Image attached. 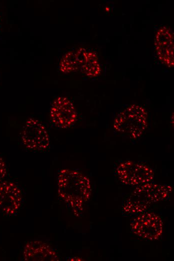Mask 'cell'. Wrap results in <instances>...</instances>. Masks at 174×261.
Returning a JSON list of instances; mask_svg holds the SVG:
<instances>
[{
    "label": "cell",
    "instance_id": "12",
    "mask_svg": "<svg viewBox=\"0 0 174 261\" xmlns=\"http://www.w3.org/2000/svg\"><path fill=\"white\" fill-rule=\"evenodd\" d=\"M7 174V168L5 162L0 157V183L4 181Z\"/></svg>",
    "mask_w": 174,
    "mask_h": 261
},
{
    "label": "cell",
    "instance_id": "6",
    "mask_svg": "<svg viewBox=\"0 0 174 261\" xmlns=\"http://www.w3.org/2000/svg\"><path fill=\"white\" fill-rule=\"evenodd\" d=\"M20 136L24 146L32 150L42 151L50 145L49 134L45 125L33 118L26 121Z\"/></svg>",
    "mask_w": 174,
    "mask_h": 261
},
{
    "label": "cell",
    "instance_id": "5",
    "mask_svg": "<svg viewBox=\"0 0 174 261\" xmlns=\"http://www.w3.org/2000/svg\"><path fill=\"white\" fill-rule=\"evenodd\" d=\"M115 174L122 184L135 186L152 182L154 178V170L150 167L129 160L120 163Z\"/></svg>",
    "mask_w": 174,
    "mask_h": 261
},
{
    "label": "cell",
    "instance_id": "4",
    "mask_svg": "<svg viewBox=\"0 0 174 261\" xmlns=\"http://www.w3.org/2000/svg\"><path fill=\"white\" fill-rule=\"evenodd\" d=\"M134 216L130 224L132 235L148 241L156 240L161 237L164 222L158 214L148 210Z\"/></svg>",
    "mask_w": 174,
    "mask_h": 261
},
{
    "label": "cell",
    "instance_id": "8",
    "mask_svg": "<svg viewBox=\"0 0 174 261\" xmlns=\"http://www.w3.org/2000/svg\"><path fill=\"white\" fill-rule=\"evenodd\" d=\"M23 200L22 192L15 183L8 181L0 183V211L11 216L20 208Z\"/></svg>",
    "mask_w": 174,
    "mask_h": 261
},
{
    "label": "cell",
    "instance_id": "10",
    "mask_svg": "<svg viewBox=\"0 0 174 261\" xmlns=\"http://www.w3.org/2000/svg\"><path fill=\"white\" fill-rule=\"evenodd\" d=\"M23 257L28 261H56L60 257L47 243L41 240L28 242L23 249Z\"/></svg>",
    "mask_w": 174,
    "mask_h": 261
},
{
    "label": "cell",
    "instance_id": "9",
    "mask_svg": "<svg viewBox=\"0 0 174 261\" xmlns=\"http://www.w3.org/2000/svg\"><path fill=\"white\" fill-rule=\"evenodd\" d=\"M174 33L168 27H162L156 35L155 47L157 56L164 65L174 66Z\"/></svg>",
    "mask_w": 174,
    "mask_h": 261
},
{
    "label": "cell",
    "instance_id": "7",
    "mask_svg": "<svg viewBox=\"0 0 174 261\" xmlns=\"http://www.w3.org/2000/svg\"><path fill=\"white\" fill-rule=\"evenodd\" d=\"M50 119L56 126L66 128L76 122L78 114L72 102L67 97L60 96L55 99L50 108Z\"/></svg>",
    "mask_w": 174,
    "mask_h": 261
},
{
    "label": "cell",
    "instance_id": "1",
    "mask_svg": "<svg viewBox=\"0 0 174 261\" xmlns=\"http://www.w3.org/2000/svg\"><path fill=\"white\" fill-rule=\"evenodd\" d=\"M58 186L59 196L76 215H80L91 195L89 179L78 171L62 169L58 175Z\"/></svg>",
    "mask_w": 174,
    "mask_h": 261
},
{
    "label": "cell",
    "instance_id": "11",
    "mask_svg": "<svg viewBox=\"0 0 174 261\" xmlns=\"http://www.w3.org/2000/svg\"><path fill=\"white\" fill-rule=\"evenodd\" d=\"M89 51L80 48L75 51H69L62 57L60 70L64 73L80 72L84 74L88 63Z\"/></svg>",
    "mask_w": 174,
    "mask_h": 261
},
{
    "label": "cell",
    "instance_id": "3",
    "mask_svg": "<svg viewBox=\"0 0 174 261\" xmlns=\"http://www.w3.org/2000/svg\"><path fill=\"white\" fill-rule=\"evenodd\" d=\"M148 115L145 109L137 104H132L119 112L113 123L114 129L120 134L131 139L140 137L147 125Z\"/></svg>",
    "mask_w": 174,
    "mask_h": 261
},
{
    "label": "cell",
    "instance_id": "2",
    "mask_svg": "<svg viewBox=\"0 0 174 261\" xmlns=\"http://www.w3.org/2000/svg\"><path fill=\"white\" fill-rule=\"evenodd\" d=\"M172 192V186L152 181L136 186L122 200V214L134 216L148 210L153 204L168 200Z\"/></svg>",
    "mask_w": 174,
    "mask_h": 261
}]
</instances>
